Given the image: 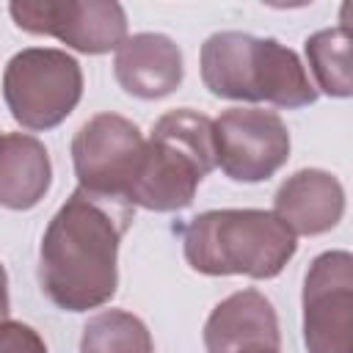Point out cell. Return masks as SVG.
Here are the masks:
<instances>
[{
	"label": "cell",
	"instance_id": "cell-18",
	"mask_svg": "<svg viewBox=\"0 0 353 353\" xmlns=\"http://www.w3.org/2000/svg\"><path fill=\"white\" fill-rule=\"evenodd\" d=\"M232 353H281V342H251Z\"/></svg>",
	"mask_w": 353,
	"mask_h": 353
},
{
	"label": "cell",
	"instance_id": "cell-5",
	"mask_svg": "<svg viewBox=\"0 0 353 353\" xmlns=\"http://www.w3.org/2000/svg\"><path fill=\"white\" fill-rule=\"evenodd\" d=\"M83 97L80 63L55 47H25L6 63L3 99L11 119L30 130L44 132L58 127Z\"/></svg>",
	"mask_w": 353,
	"mask_h": 353
},
{
	"label": "cell",
	"instance_id": "cell-3",
	"mask_svg": "<svg viewBox=\"0 0 353 353\" xmlns=\"http://www.w3.org/2000/svg\"><path fill=\"white\" fill-rule=\"evenodd\" d=\"M185 259L204 276L276 279L295 256V234L270 210H207L182 229Z\"/></svg>",
	"mask_w": 353,
	"mask_h": 353
},
{
	"label": "cell",
	"instance_id": "cell-2",
	"mask_svg": "<svg viewBox=\"0 0 353 353\" xmlns=\"http://www.w3.org/2000/svg\"><path fill=\"white\" fill-rule=\"evenodd\" d=\"M201 80L212 97L234 102H268L284 110L317 102V88L290 47L240 30L212 33L201 44Z\"/></svg>",
	"mask_w": 353,
	"mask_h": 353
},
{
	"label": "cell",
	"instance_id": "cell-6",
	"mask_svg": "<svg viewBox=\"0 0 353 353\" xmlns=\"http://www.w3.org/2000/svg\"><path fill=\"white\" fill-rule=\"evenodd\" d=\"M143 149L146 141L138 124L119 113H97L72 138V163L80 182L77 188L127 201L143 160Z\"/></svg>",
	"mask_w": 353,
	"mask_h": 353
},
{
	"label": "cell",
	"instance_id": "cell-10",
	"mask_svg": "<svg viewBox=\"0 0 353 353\" xmlns=\"http://www.w3.org/2000/svg\"><path fill=\"white\" fill-rule=\"evenodd\" d=\"M270 212L295 237L325 234L345 215V188L323 168H301L279 185Z\"/></svg>",
	"mask_w": 353,
	"mask_h": 353
},
{
	"label": "cell",
	"instance_id": "cell-14",
	"mask_svg": "<svg viewBox=\"0 0 353 353\" xmlns=\"http://www.w3.org/2000/svg\"><path fill=\"white\" fill-rule=\"evenodd\" d=\"M309 69L317 80V94H328L336 99H347L353 94V72H350V28L347 22L336 28H323L303 41Z\"/></svg>",
	"mask_w": 353,
	"mask_h": 353
},
{
	"label": "cell",
	"instance_id": "cell-7",
	"mask_svg": "<svg viewBox=\"0 0 353 353\" xmlns=\"http://www.w3.org/2000/svg\"><path fill=\"white\" fill-rule=\"evenodd\" d=\"M8 14L19 30L52 36L85 55L119 50L127 39V14L113 0H14Z\"/></svg>",
	"mask_w": 353,
	"mask_h": 353
},
{
	"label": "cell",
	"instance_id": "cell-13",
	"mask_svg": "<svg viewBox=\"0 0 353 353\" xmlns=\"http://www.w3.org/2000/svg\"><path fill=\"white\" fill-rule=\"evenodd\" d=\"M52 185L47 146L28 132L0 135V207L33 210Z\"/></svg>",
	"mask_w": 353,
	"mask_h": 353
},
{
	"label": "cell",
	"instance_id": "cell-11",
	"mask_svg": "<svg viewBox=\"0 0 353 353\" xmlns=\"http://www.w3.org/2000/svg\"><path fill=\"white\" fill-rule=\"evenodd\" d=\"M113 72L130 97L163 99L185 77L182 50L165 33H132L119 44Z\"/></svg>",
	"mask_w": 353,
	"mask_h": 353
},
{
	"label": "cell",
	"instance_id": "cell-4",
	"mask_svg": "<svg viewBox=\"0 0 353 353\" xmlns=\"http://www.w3.org/2000/svg\"><path fill=\"white\" fill-rule=\"evenodd\" d=\"M212 168V119L190 108L168 110L152 127L127 201L152 212H179L190 207L201 179Z\"/></svg>",
	"mask_w": 353,
	"mask_h": 353
},
{
	"label": "cell",
	"instance_id": "cell-1",
	"mask_svg": "<svg viewBox=\"0 0 353 353\" xmlns=\"http://www.w3.org/2000/svg\"><path fill=\"white\" fill-rule=\"evenodd\" d=\"M135 207L74 188L44 229L39 248L41 292L63 312L105 306L119 287V243Z\"/></svg>",
	"mask_w": 353,
	"mask_h": 353
},
{
	"label": "cell",
	"instance_id": "cell-9",
	"mask_svg": "<svg viewBox=\"0 0 353 353\" xmlns=\"http://www.w3.org/2000/svg\"><path fill=\"white\" fill-rule=\"evenodd\" d=\"M303 342L309 353H353V256L323 251L303 276Z\"/></svg>",
	"mask_w": 353,
	"mask_h": 353
},
{
	"label": "cell",
	"instance_id": "cell-17",
	"mask_svg": "<svg viewBox=\"0 0 353 353\" xmlns=\"http://www.w3.org/2000/svg\"><path fill=\"white\" fill-rule=\"evenodd\" d=\"M8 312H11V298H8V276H6V268L0 265V323L8 320Z\"/></svg>",
	"mask_w": 353,
	"mask_h": 353
},
{
	"label": "cell",
	"instance_id": "cell-15",
	"mask_svg": "<svg viewBox=\"0 0 353 353\" xmlns=\"http://www.w3.org/2000/svg\"><path fill=\"white\" fill-rule=\"evenodd\" d=\"M80 353H154L146 323L124 309H105L83 325Z\"/></svg>",
	"mask_w": 353,
	"mask_h": 353
},
{
	"label": "cell",
	"instance_id": "cell-16",
	"mask_svg": "<svg viewBox=\"0 0 353 353\" xmlns=\"http://www.w3.org/2000/svg\"><path fill=\"white\" fill-rule=\"evenodd\" d=\"M0 353H47L44 339L39 331L19 320H3L0 323Z\"/></svg>",
	"mask_w": 353,
	"mask_h": 353
},
{
	"label": "cell",
	"instance_id": "cell-8",
	"mask_svg": "<svg viewBox=\"0 0 353 353\" xmlns=\"http://www.w3.org/2000/svg\"><path fill=\"white\" fill-rule=\"evenodd\" d=\"M215 165L232 182H265L290 157V130L279 113L229 108L212 121Z\"/></svg>",
	"mask_w": 353,
	"mask_h": 353
},
{
	"label": "cell",
	"instance_id": "cell-12",
	"mask_svg": "<svg viewBox=\"0 0 353 353\" xmlns=\"http://www.w3.org/2000/svg\"><path fill=\"white\" fill-rule=\"evenodd\" d=\"M251 342H281L273 303L259 290H240L223 298L204 323L207 353H232Z\"/></svg>",
	"mask_w": 353,
	"mask_h": 353
}]
</instances>
